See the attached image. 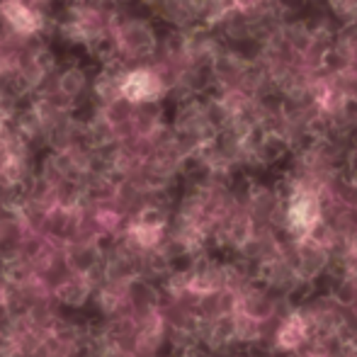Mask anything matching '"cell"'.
Returning a JSON list of instances; mask_svg holds the SVG:
<instances>
[{
    "instance_id": "7a4b0ae2",
    "label": "cell",
    "mask_w": 357,
    "mask_h": 357,
    "mask_svg": "<svg viewBox=\"0 0 357 357\" xmlns=\"http://www.w3.org/2000/svg\"><path fill=\"white\" fill-rule=\"evenodd\" d=\"M3 15L17 32L29 34V32H37V29L42 27V17H39L37 13H32L29 8H24L22 3H15V0H10V3L3 5Z\"/></svg>"
},
{
    "instance_id": "3957f363",
    "label": "cell",
    "mask_w": 357,
    "mask_h": 357,
    "mask_svg": "<svg viewBox=\"0 0 357 357\" xmlns=\"http://www.w3.org/2000/svg\"><path fill=\"white\" fill-rule=\"evenodd\" d=\"M59 296H61L66 304H80V301H85V296H88V287L83 282H78V280H68V282L59 289Z\"/></svg>"
},
{
    "instance_id": "277c9868",
    "label": "cell",
    "mask_w": 357,
    "mask_h": 357,
    "mask_svg": "<svg viewBox=\"0 0 357 357\" xmlns=\"http://www.w3.org/2000/svg\"><path fill=\"white\" fill-rule=\"evenodd\" d=\"M301 333H304V326H301V321L299 319H291L289 324L284 326L280 340H282V345H296L301 340Z\"/></svg>"
},
{
    "instance_id": "5b68a950",
    "label": "cell",
    "mask_w": 357,
    "mask_h": 357,
    "mask_svg": "<svg viewBox=\"0 0 357 357\" xmlns=\"http://www.w3.org/2000/svg\"><path fill=\"white\" fill-rule=\"evenodd\" d=\"M316 219V207L311 199H299V202L294 204V221H299V224H311V221Z\"/></svg>"
},
{
    "instance_id": "6da1fadb",
    "label": "cell",
    "mask_w": 357,
    "mask_h": 357,
    "mask_svg": "<svg viewBox=\"0 0 357 357\" xmlns=\"http://www.w3.org/2000/svg\"><path fill=\"white\" fill-rule=\"evenodd\" d=\"M160 90V83L153 73L149 71H134L132 75H127L122 83V93L127 100H134V102H142V100L153 98Z\"/></svg>"
}]
</instances>
